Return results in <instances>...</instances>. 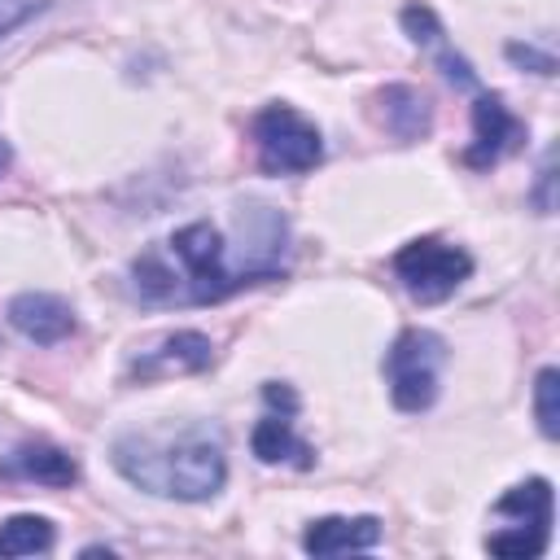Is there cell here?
Returning <instances> with one entry per match:
<instances>
[{
  "mask_svg": "<svg viewBox=\"0 0 560 560\" xmlns=\"http://www.w3.org/2000/svg\"><path fill=\"white\" fill-rule=\"evenodd\" d=\"M109 459L122 481H131L144 494L179 499V503H206L228 481V455L219 433L206 424H188L175 438L158 433H122L109 446Z\"/></svg>",
  "mask_w": 560,
  "mask_h": 560,
  "instance_id": "obj_1",
  "label": "cell"
},
{
  "mask_svg": "<svg viewBox=\"0 0 560 560\" xmlns=\"http://www.w3.org/2000/svg\"><path fill=\"white\" fill-rule=\"evenodd\" d=\"M446 363V341L433 328H402L385 350L389 398L398 411H429L438 398V372Z\"/></svg>",
  "mask_w": 560,
  "mask_h": 560,
  "instance_id": "obj_2",
  "label": "cell"
},
{
  "mask_svg": "<svg viewBox=\"0 0 560 560\" xmlns=\"http://www.w3.org/2000/svg\"><path fill=\"white\" fill-rule=\"evenodd\" d=\"M254 149H258V166L267 175H302L315 171L324 158V140L319 127L298 114L293 105H267L254 118Z\"/></svg>",
  "mask_w": 560,
  "mask_h": 560,
  "instance_id": "obj_3",
  "label": "cell"
},
{
  "mask_svg": "<svg viewBox=\"0 0 560 560\" xmlns=\"http://www.w3.org/2000/svg\"><path fill=\"white\" fill-rule=\"evenodd\" d=\"M394 276L420 306H438L472 276V254L438 236H420L394 254Z\"/></svg>",
  "mask_w": 560,
  "mask_h": 560,
  "instance_id": "obj_4",
  "label": "cell"
},
{
  "mask_svg": "<svg viewBox=\"0 0 560 560\" xmlns=\"http://www.w3.org/2000/svg\"><path fill=\"white\" fill-rule=\"evenodd\" d=\"M214 359V346L206 332H192V328H179L171 337H162L158 346L140 350L127 368V381H166V376H192V372H206Z\"/></svg>",
  "mask_w": 560,
  "mask_h": 560,
  "instance_id": "obj_5",
  "label": "cell"
},
{
  "mask_svg": "<svg viewBox=\"0 0 560 560\" xmlns=\"http://www.w3.org/2000/svg\"><path fill=\"white\" fill-rule=\"evenodd\" d=\"M525 136V122L503 105L499 92H481L472 101V144L464 149V166L490 171L508 149H516Z\"/></svg>",
  "mask_w": 560,
  "mask_h": 560,
  "instance_id": "obj_6",
  "label": "cell"
},
{
  "mask_svg": "<svg viewBox=\"0 0 560 560\" xmlns=\"http://www.w3.org/2000/svg\"><path fill=\"white\" fill-rule=\"evenodd\" d=\"M9 324H13L26 341H35V346H57V341H66V337L74 332L79 319H74V306H70L66 298L26 289V293H18V298L9 302Z\"/></svg>",
  "mask_w": 560,
  "mask_h": 560,
  "instance_id": "obj_7",
  "label": "cell"
},
{
  "mask_svg": "<svg viewBox=\"0 0 560 560\" xmlns=\"http://www.w3.org/2000/svg\"><path fill=\"white\" fill-rule=\"evenodd\" d=\"M381 542L376 516H319L302 534V551L311 556H346V551H372Z\"/></svg>",
  "mask_w": 560,
  "mask_h": 560,
  "instance_id": "obj_8",
  "label": "cell"
},
{
  "mask_svg": "<svg viewBox=\"0 0 560 560\" xmlns=\"http://www.w3.org/2000/svg\"><path fill=\"white\" fill-rule=\"evenodd\" d=\"M0 472L4 477H18V481H35V486H74L79 477V464L61 451V446H48V442H26L18 451H9L0 459Z\"/></svg>",
  "mask_w": 560,
  "mask_h": 560,
  "instance_id": "obj_9",
  "label": "cell"
},
{
  "mask_svg": "<svg viewBox=\"0 0 560 560\" xmlns=\"http://www.w3.org/2000/svg\"><path fill=\"white\" fill-rule=\"evenodd\" d=\"M376 118L398 140H424L429 127H433L429 96L416 92V88H407V83H389V88L376 92Z\"/></svg>",
  "mask_w": 560,
  "mask_h": 560,
  "instance_id": "obj_10",
  "label": "cell"
},
{
  "mask_svg": "<svg viewBox=\"0 0 560 560\" xmlns=\"http://www.w3.org/2000/svg\"><path fill=\"white\" fill-rule=\"evenodd\" d=\"M494 516H508V521H516V529H529V534H538V538H551V516H556L551 481H547V477H529V481L512 486V490L494 503Z\"/></svg>",
  "mask_w": 560,
  "mask_h": 560,
  "instance_id": "obj_11",
  "label": "cell"
},
{
  "mask_svg": "<svg viewBox=\"0 0 560 560\" xmlns=\"http://www.w3.org/2000/svg\"><path fill=\"white\" fill-rule=\"evenodd\" d=\"M249 451L262 459V464H284V459H293L298 468H311V446L293 433V424H289V416H262L258 424H254V433H249Z\"/></svg>",
  "mask_w": 560,
  "mask_h": 560,
  "instance_id": "obj_12",
  "label": "cell"
},
{
  "mask_svg": "<svg viewBox=\"0 0 560 560\" xmlns=\"http://www.w3.org/2000/svg\"><path fill=\"white\" fill-rule=\"evenodd\" d=\"M57 542V529L48 516H35V512H22V516H9L0 525V556H39Z\"/></svg>",
  "mask_w": 560,
  "mask_h": 560,
  "instance_id": "obj_13",
  "label": "cell"
},
{
  "mask_svg": "<svg viewBox=\"0 0 560 560\" xmlns=\"http://www.w3.org/2000/svg\"><path fill=\"white\" fill-rule=\"evenodd\" d=\"M534 420L542 438H560V372L542 368L534 376Z\"/></svg>",
  "mask_w": 560,
  "mask_h": 560,
  "instance_id": "obj_14",
  "label": "cell"
},
{
  "mask_svg": "<svg viewBox=\"0 0 560 560\" xmlns=\"http://www.w3.org/2000/svg\"><path fill=\"white\" fill-rule=\"evenodd\" d=\"M398 22H402V31H407L411 44H429V48L446 44V39H442V22H438V13H433L429 4H420V0H411V4L398 13Z\"/></svg>",
  "mask_w": 560,
  "mask_h": 560,
  "instance_id": "obj_15",
  "label": "cell"
},
{
  "mask_svg": "<svg viewBox=\"0 0 560 560\" xmlns=\"http://www.w3.org/2000/svg\"><path fill=\"white\" fill-rule=\"evenodd\" d=\"M52 0H0V39H9L18 26H26L31 18H39Z\"/></svg>",
  "mask_w": 560,
  "mask_h": 560,
  "instance_id": "obj_16",
  "label": "cell"
},
{
  "mask_svg": "<svg viewBox=\"0 0 560 560\" xmlns=\"http://www.w3.org/2000/svg\"><path fill=\"white\" fill-rule=\"evenodd\" d=\"M508 61H516V66H525V70H534V74H556V57L551 52H542V48H534V44H508Z\"/></svg>",
  "mask_w": 560,
  "mask_h": 560,
  "instance_id": "obj_17",
  "label": "cell"
},
{
  "mask_svg": "<svg viewBox=\"0 0 560 560\" xmlns=\"http://www.w3.org/2000/svg\"><path fill=\"white\" fill-rule=\"evenodd\" d=\"M262 398H267V407H271L276 416H293V411H298V394H293L289 385H280V381H267V385H262Z\"/></svg>",
  "mask_w": 560,
  "mask_h": 560,
  "instance_id": "obj_18",
  "label": "cell"
},
{
  "mask_svg": "<svg viewBox=\"0 0 560 560\" xmlns=\"http://www.w3.org/2000/svg\"><path fill=\"white\" fill-rule=\"evenodd\" d=\"M551 179H556V171H551V153H547V162L538 171V192H534V201H538L542 214H551Z\"/></svg>",
  "mask_w": 560,
  "mask_h": 560,
  "instance_id": "obj_19",
  "label": "cell"
},
{
  "mask_svg": "<svg viewBox=\"0 0 560 560\" xmlns=\"http://www.w3.org/2000/svg\"><path fill=\"white\" fill-rule=\"evenodd\" d=\"M4 162H9V149H4V144H0V171H4Z\"/></svg>",
  "mask_w": 560,
  "mask_h": 560,
  "instance_id": "obj_20",
  "label": "cell"
}]
</instances>
